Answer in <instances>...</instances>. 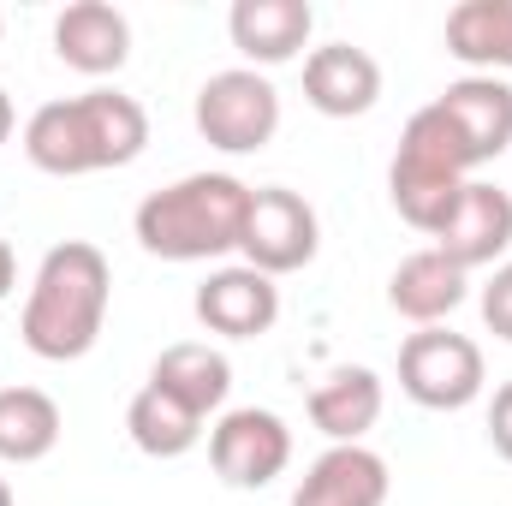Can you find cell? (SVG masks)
Wrapping results in <instances>:
<instances>
[{
    "label": "cell",
    "mask_w": 512,
    "mask_h": 506,
    "mask_svg": "<svg viewBox=\"0 0 512 506\" xmlns=\"http://www.w3.org/2000/svg\"><path fill=\"white\" fill-rule=\"evenodd\" d=\"M382 405H387V387L364 364H340V370H328V376L310 387V423L334 447H358L382 423Z\"/></svg>",
    "instance_id": "cell-16"
},
{
    "label": "cell",
    "mask_w": 512,
    "mask_h": 506,
    "mask_svg": "<svg viewBox=\"0 0 512 506\" xmlns=\"http://www.w3.org/2000/svg\"><path fill=\"white\" fill-rule=\"evenodd\" d=\"M227 30H233V48L251 60V72H262V66H286L304 54L316 12L310 0H233Z\"/></svg>",
    "instance_id": "cell-13"
},
{
    "label": "cell",
    "mask_w": 512,
    "mask_h": 506,
    "mask_svg": "<svg viewBox=\"0 0 512 506\" xmlns=\"http://www.w3.org/2000/svg\"><path fill=\"white\" fill-rule=\"evenodd\" d=\"M12 126H18V114H12V96H6V90H0V143H6V137H12Z\"/></svg>",
    "instance_id": "cell-25"
},
{
    "label": "cell",
    "mask_w": 512,
    "mask_h": 506,
    "mask_svg": "<svg viewBox=\"0 0 512 506\" xmlns=\"http://www.w3.org/2000/svg\"><path fill=\"white\" fill-rule=\"evenodd\" d=\"M0 506H18V501H12V483H6V477H0Z\"/></svg>",
    "instance_id": "cell-26"
},
{
    "label": "cell",
    "mask_w": 512,
    "mask_h": 506,
    "mask_svg": "<svg viewBox=\"0 0 512 506\" xmlns=\"http://www.w3.org/2000/svg\"><path fill=\"white\" fill-rule=\"evenodd\" d=\"M209 465L227 489H268L286 465H292V429L280 411L239 405L221 411V423L209 429Z\"/></svg>",
    "instance_id": "cell-8"
},
{
    "label": "cell",
    "mask_w": 512,
    "mask_h": 506,
    "mask_svg": "<svg viewBox=\"0 0 512 506\" xmlns=\"http://www.w3.org/2000/svg\"><path fill=\"white\" fill-rule=\"evenodd\" d=\"M465 298H471V274H465L459 262H447L435 245L411 251L393 268V280H387V304H393L405 322H417V328H441Z\"/></svg>",
    "instance_id": "cell-15"
},
{
    "label": "cell",
    "mask_w": 512,
    "mask_h": 506,
    "mask_svg": "<svg viewBox=\"0 0 512 506\" xmlns=\"http://www.w3.org/2000/svg\"><path fill=\"white\" fill-rule=\"evenodd\" d=\"M471 173H477L471 143L429 102L399 131V149H393V167H387V197H393V209H399L405 227H417L423 239H435L441 221L453 215L459 191L471 185Z\"/></svg>",
    "instance_id": "cell-4"
},
{
    "label": "cell",
    "mask_w": 512,
    "mask_h": 506,
    "mask_svg": "<svg viewBox=\"0 0 512 506\" xmlns=\"http://www.w3.org/2000/svg\"><path fill=\"white\" fill-rule=\"evenodd\" d=\"M483 346L471 334L453 328H417L399 346V393L423 411H465L471 399H483Z\"/></svg>",
    "instance_id": "cell-5"
},
{
    "label": "cell",
    "mask_w": 512,
    "mask_h": 506,
    "mask_svg": "<svg viewBox=\"0 0 512 506\" xmlns=\"http://www.w3.org/2000/svg\"><path fill=\"white\" fill-rule=\"evenodd\" d=\"M489 441H495V453L512 465V381H501L495 399H489Z\"/></svg>",
    "instance_id": "cell-23"
},
{
    "label": "cell",
    "mask_w": 512,
    "mask_h": 506,
    "mask_svg": "<svg viewBox=\"0 0 512 506\" xmlns=\"http://www.w3.org/2000/svg\"><path fill=\"white\" fill-rule=\"evenodd\" d=\"M435 251L447 262H459L465 274L471 268H501V256L512 251V191L489 185V179H471L459 191L453 215L441 221Z\"/></svg>",
    "instance_id": "cell-9"
},
{
    "label": "cell",
    "mask_w": 512,
    "mask_h": 506,
    "mask_svg": "<svg viewBox=\"0 0 512 506\" xmlns=\"http://www.w3.org/2000/svg\"><path fill=\"white\" fill-rule=\"evenodd\" d=\"M60 405L42 387H0V459L36 465L60 447Z\"/></svg>",
    "instance_id": "cell-21"
},
{
    "label": "cell",
    "mask_w": 512,
    "mask_h": 506,
    "mask_svg": "<svg viewBox=\"0 0 512 506\" xmlns=\"http://www.w3.org/2000/svg\"><path fill=\"white\" fill-rule=\"evenodd\" d=\"M54 54L84 78H108L131 60V18L108 0H72L54 18Z\"/></svg>",
    "instance_id": "cell-12"
},
{
    "label": "cell",
    "mask_w": 512,
    "mask_h": 506,
    "mask_svg": "<svg viewBox=\"0 0 512 506\" xmlns=\"http://www.w3.org/2000/svg\"><path fill=\"white\" fill-rule=\"evenodd\" d=\"M304 102L322 120H358L382 102V66L370 48L352 42H322L304 54Z\"/></svg>",
    "instance_id": "cell-10"
},
{
    "label": "cell",
    "mask_w": 512,
    "mask_h": 506,
    "mask_svg": "<svg viewBox=\"0 0 512 506\" xmlns=\"http://www.w3.org/2000/svg\"><path fill=\"white\" fill-rule=\"evenodd\" d=\"M12 286H18V256H12V245L0 239V304L12 298Z\"/></svg>",
    "instance_id": "cell-24"
},
{
    "label": "cell",
    "mask_w": 512,
    "mask_h": 506,
    "mask_svg": "<svg viewBox=\"0 0 512 506\" xmlns=\"http://www.w3.org/2000/svg\"><path fill=\"white\" fill-rule=\"evenodd\" d=\"M447 54L483 78L512 72V0H459L447 12Z\"/></svg>",
    "instance_id": "cell-20"
},
{
    "label": "cell",
    "mask_w": 512,
    "mask_h": 506,
    "mask_svg": "<svg viewBox=\"0 0 512 506\" xmlns=\"http://www.w3.org/2000/svg\"><path fill=\"white\" fill-rule=\"evenodd\" d=\"M483 322H489V334L495 340H507L512 346V262H501L495 274H489V286H483Z\"/></svg>",
    "instance_id": "cell-22"
},
{
    "label": "cell",
    "mask_w": 512,
    "mask_h": 506,
    "mask_svg": "<svg viewBox=\"0 0 512 506\" xmlns=\"http://www.w3.org/2000/svg\"><path fill=\"white\" fill-rule=\"evenodd\" d=\"M435 108L459 126V137L471 143L477 167L501 161L512 149V84L507 78H483V72H465L459 84H447L435 96Z\"/></svg>",
    "instance_id": "cell-14"
},
{
    "label": "cell",
    "mask_w": 512,
    "mask_h": 506,
    "mask_svg": "<svg viewBox=\"0 0 512 506\" xmlns=\"http://www.w3.org/2000/svg\"><path fill=\"white\" fill-rule=\"evenodd\" d=\"M387 459L358 447H328L292 489V506H387Z\"/></svg>",
    "instance_id": "cell-17"
},
{
    "label": "cell",
    "mask_w": 512,
    "mask_h": 506,
    "mask_svg": "<svg viewBox=\"0 0 512 506\" xmlns=\"http://www.w3.org/2000/svg\"><path fill=\"white\" fill-rule=\"evenodd\" d=\"M108 304H114V268L90 239H66L42 256L18 334L42 364H78L84 352H96L102 328H108Z\"/></svg>",
    "instance_id": "cell-1"
},
{
    "label": "cell",
    "mask_w": 512,
    "mask_h": 506,
    "mask_svg": "<svg viewBox=\"0 0 512 506\" xmlns=\"http://www.w3.org/2000/svg\"><path fill=\"white\" fill-rule=\"evenodd\" d=\"M203 423H209V417H197L185 399H173V393L155 387V381H143L126 405L131 447L149 453V459H185V453L203 441Z\"/></svg>",
    "instance_id": "cell-19"
},
{
    "label": "cell",
    "mask_w": 512,
    "mask_h": 506,
    "mask_svg": "<svg viewBox=\"0 0 512 506\" xmlns=\"http://www.w3.org/2000/svg\"><path fill=\"white\" fill-rule=\"evenodd\" d=\"M143 149H149V114L126 90H84V96H66V102H42L24 120L30 167H42L54 179L131 167Z\"/></svg>",
    "instance_id": "cell-2"
},
{
    "label": "cell",
    "mask_w": 512,
    "mask_h": 506,
    "mask_svg": "<svg viewBox=\"0 0 512 506\" xmlns=\"http://www.w3.org/2000/svg\"><path fill=\"white\" fill-rule=\"evenodd\" d=\"M149 381L167 387L173 399H185L197 417H209V411H221L227 393H233V364H227V352L209 346V340H179V346H167V352L149 364Z\"/></svg>",
    "instance_id": "cell-18"
},
{
    "label": "cell",
    "mask_w": 512,
    "mask_h": 506,
    "mask_svg": "<svg viewBox=\"0 0 512 506\" xmlns=\"http://www.w3.org/2000/svg\"><path fill=\"white\" fill-rule=\"evenodd\" d=\"M251 185L233 173H185L161 191H149L131 215L137 245L161 262H215L233 256L245 239Z\"/></svg>",
    "instance_id": "cell-3"
},
{
    "label": "cell",
    "mask_w": 512,
    "mask_h": 506,
    "mask_svg": "<svg viewBox=\"0 0 512 506\" xmlns=\"http://www.w3.org/2000/svg\"><path fill=\"white\" fill-rule=\"evenodd\" d=\"M0 30H6V18H0Z\"/></svg>",
    "instance_id": "cell-27"
},
{
    "label": "cell",
    "mask_w": 512,
    "mask_h": 506,
    "mask_svg": "<svg viewBox=\"0 0 512 506\" xmlns=\"http://www.w3.org/2000/svg\"><path fill=\"white\" fill-rule=\"evenodd\" d=\"M322 251V221L316 209L286 191V185H262L251 191V215H245V239H239V256L251 262L256 274L280 280V274H298L310 268Z\"/></svg>",
    "instance_id": "cell-7"
},
{
    "label": "cell",
    "mask_w": 512,
    "mask_h": 506,
    "mask_svg": "<svg viewBox=\"0 0 512 506\" xmlns=\"http://www.w3.org/2000/svg\"><path fill=\"white\" fill-rule=\"evenodd\" d=\"M197 322L221 340H262L280 322V286L268 274H256L251 262L215 268L197 286Z\"/></svg>",
    "instance_id": "cell-11"
},
{
    "label": "cell",
    "mask_w": 512,
    "mask_h": 506,
    "mask_svg": "<svg viewBox=\"0 0 512 506\" xmlns=\"http://www.w3.org/2000/svg\"><path fill=\"white\" fill-rule=\"evenodd\" d=\"M197 131L221 155H256L280 131V90L268 84V72L227 66L197 90Z\"/></svg>",
    "instance_id": "cell-6"
}]
</instances>
